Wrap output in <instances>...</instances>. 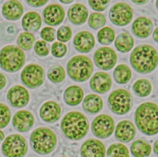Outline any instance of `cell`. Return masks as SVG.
Returning <instances> with one entry per match:
<instances>
[{
    "label": "cell",
    "mask_w": 158,
    "mask_h": 157,
    "mask_svg": "<svg viewBox=\"0 0 158 157\" xmlns=\"http://www.w3.org/2000/svg\"><path fill=\"white\" fill-rule=\"evenodd\" d=\"M135 121L139 130L148 136L158 134V106L152 102L141 104L136 109Z\"/></svg>",
    "instance_id": "cell-1"
},
{
    "label": "cell",
    "mask_w": 158,
    "mask_h": 157,
    "mask_svg": "<svg viewBox=\"0 0 158 157\" xmlns=\"http://www.w3.org/2000/svg\"><path fill=\"white\" fill-rule=\"evenodd\" d=\"M130 61L137 72L148 74L152 72L158 65V53L152 46L141 45L132 51Z\"/></svg>",
    "instance_id": "cell-2"
},
{
    "label": "cell",
    "mask_w": 158,
    "mask_h": 157,
    "mask_svg": "<svg viewBox=\"0 0 158 157\" xmlns=\"http://www.w3.org/2000/svg\"><path fill=\"white\" fill-rule=\"evenodd\" d=\"M60 127L67 138L72 140H80L88 134L89 122L83 113L79 111H71L62 118Z\"/></svg>",
    "instance_id": "cell-3"
},
{
    "label": "cell",
    "mask_w": 158,
    "mask_h": 157,
    "mask_svg": "<svg viewBox=\"0 0 158 157\" xmlns=\"http://www.w3.org/2000/svg\"><path fill=\"white\" fill-rule=\"evenodd\" d=\"M30 145L33 150L40 155L51 153L57 145V138L54 132L46 127L35 129L31 134Z\"/></svg>",
    "instance_id": "cell-4"
},
{
    "label": "cell",
    "mask_w": 158,
    "mask_h": 157,
    "mask_svg": "<svg viewBox=\"0 0 158 157\" xmlns=\"http://www.w3.org/2000/svg\"><path fill=\"white\" fill-rule=\"evenodd\" d=\"M93 70V62L85 56H75L69 60L67 65V71L69 77L78 82L87 80L91 75Z\"/></svg>",
    "instance_id": "cell-5"
},
{
    "label": "cell",
    "mask_w": 158,
    "mask_h": 157,
    "mask_svg": "<svg viewBox=\"0 0 158 157\" xmlns=\"http://www.w3.org/2000/svg\"><path fill=\"white\" fill-rule=\"evenodd\" d=\"M25 61L23 51L16 46H6L0 51V66L7 72H14L19 70Z\"/></svg>",
    "instance_id": "cell-6"
},
{
    "label": "cell",
    "mask_w": 158,
    "mask_h": 157,
    "mask_svg": "<svg viewBox=\"0 0 158 157\" xmlns=\"http://www.w3.org/2000/svg\"><path fill=\"white\" fill-rule=\"evenodd\" d=\"M108 104L110 109L114 114L118 115L125 114L131 108V95L126 90H115L109 95Z\"/></svg>",
    "instance_id": "cell-7"
},
{
    "label": "cell",
    "mask_w": 158,
    "mask_h": 157,
    "mask_svg": "<svg viewBox=\"0 0 158 157\" xmlns=\"http://www.w3.org/2000/svg\"><path fill=\"white\" fill-rule=\"evenodd\" d=\"M1 149L6 157H23L27 153L28 145L26 140L22 136L12 134L6 138Z\"/></svg>",
    "instance_id": "cell-8"
},
{
    "label": "cell",
    "mask_w": 158,
    "mask_h": 157,
    "mask_svg": "<svg viewBox=\"0 0 158 157\" xmlns=\"http://www.w3.org/2000/svg\"><path fill=\"white\" fill-rule=\"evenodd\" d=\"M44 77L43 69L40 66L35 64L27 65L21 74L22 82L30 88L40 87L43 83Z\"/></svg>",
    "instance_id": "cell-9"
},
{
    "label": "cell",
    "mask_w": 158,
    "mask_h": 157,
    "mask_svg": "<svg viewBox=\"0 0 158 157\" xmlns=\"http://www.w3.org/2000/svg\"><path fill=\"white\" fill-rule=\"evenodd\" d=\"M115 127L114 121L107 114H100L96 116L91 124V130L94 136L99 138L109 137Z\"/></svg>",
    "instance_id": "cell-10"
},
{
    "label": "cell",
    "mask_w": 158,
    "mask_h": 157,
    "mask_svg": "<svg viewBox=\"0 0 158 157\" xmlns=\"http://www.w3.org/2000/svg\"><path fill=\"white\" fill-rule=\"evenodd\" d=\"M109 16L110 20L114 25L125 26L132 20L133 11L128 4L124 2H118L111 7Z\"/></svg>",
    "instance_id": "cell-11"
},
{
    "label": "cell",
    "mask_w": 158,
    "mask_h": 157,
    "mask_svg": "<svg viewBox=\"0 0 158 157\" xmlns=\"http://www.w3.org/2000/svg\"><path fill=\"white\" fill-rule=\"evenodd\" d=\"M93 59L98 67L102 70H108L115 65L117 56L115 51L112 48L101 47L95 51Z\"/></svg>",
    "instance_id": "cell-12"
},
{
    "label": "cell",
    "mask_w": 158,
    "mask_h": 157,
    "mask_svg": "<svg viewBox=\"0 0 158 157\" xmlns=\"http://www.w3.org/2000/svg\"><path fill=\"white\" fill-rule=\"evenodd\" d=\"M80 154L82 157H105L106 148L100 140L89 138L82 144Z\"/></svg>",
    "instance_id": "cell-13"
},
{
    "label": "cell",
    "mask_w": 158,
    "mask_h": 157,
    "mask_svg": "<svg viewBox=\"0 0 158 157\" xmlns=\"http://www.w3.org/2000/svg\"><path fill=\"white\" fill-rule=\"evenodd\" d=\"M65 12L63 7L57 4H51L43 11L44 22L52 26L59 25L64 20Z\"/></svg>",
    "instance_id": "cell-14"
},
{
    "label": "cell",
    "mask_w": 158,
    "mask_h": 157,
    "mask_svg": "<svg viewBox=\"0 0 158 157\" xmlns=\"http://www.w3.org/2000/svg\"><path fill=\"white\" fill-rule=\"evenodd\" d=\"M136 132V128L131 121L123 120L120 121L116 126L115 137L118 141L127 143L134 138Z\"/></svg>",
    "instance_id": "cell-15"
},
{
    "label": "cell",
    "mask_w": 158,
    "mask_h": 157,
    "mask_svg": "<svg viewBox=\"0 0 158 157\" xmlns=\"http://www.w3.org/2000/svg\"><path fill=\"white\" fill-rule=\"evenodd\" d=\"M89 85L93 91L103 94L110 89L112 79L107 73L98 72L91 77Z\"/></svg>",
    "instance_id": "cell-16"
},
{
    "label": "cell",
    "mask_w": 158,
    "mask_h": 157,
    "mask_svg": "<svg viewBox=\"0 0 158 157\" xmlns=\"http://www.w3.org/2000/svg\"><path fill=\"white\" fill-rule=\"evenodd\" d=\"M7 98L11 105L15 108H22L27 104L29 101L28 91L23 87L15 85L9 89Z\"/></svg>",
    "instance_id": "cell-17"
},
{
    "label": "cell",
    "mask_w": 158,
    "mask_h": 157,
    "mask_svg": "<svg viewBox=\"0 0 158 157\" xmlns=\"http://www.w3.org/2000/svg\"><path fill=\"white\" fill-rule=\"evenodd\" d=\"M94 44V38L89 32H80L73 38L75 48L80 53H87L90 52L93 49Z\"/></svg>",
    "instance_id": "cell-18"
},
{
    "label": "cell",
    "mask_w": 158,
    "mask_h": 157,
    "mask_svg": "<svg viewBox=\"0 0 158 157\" xmlns=\"http://www.w3.org/2000/svg\"><path fill=\"white\" fill-rule=\"evenodd\" d=\"M14 127L19 132H27L31 129L34 124L33 114L28 111L22 110L17 112L13 117Z\"/></svg>",
    "instance_id": "cell-19"
},
{
    "label": "cell",
    "mask_w": 158,
    "mask_h": 157,
    "mask_svg": "<svg viewBox=\"0 0 158 157\" xmlns=\"http://www.w3.org/2000/svg\"><path fill=\"white\" fill-rule=\"evenodd\" d=\"M61 109L58 103L55 101H47L41 107L40 114L41 119L49 123L57 121L60 116Z\"/></svg>",
    "instance_id": "cell-20"
},
{
    "label": "cell",
    "mask_w": 158,
    "mask_h": 157,
    "mask_svg": "<svg viewBox=\"0 0 158 157\" xmlns=\"http://www.w3.org/2000/svg\"><path fill=\"white\" fill-rule=\"evenodd\" d=\"M153 30V24L150 19L145 17L137 18L133 23L132 31L139 38L149 36Z\"/></svg>",
    "instance_id": "cell-21"
},
{
    "label": "cell",
    "mask_w": 158,
    "mask_h": 157,
    "mask_svg": "<svg viewBox=\"0 0 158 157\" xmlns=\"http://www.w3.org/2000/svg\"><path fill=\"white\" fill-rule=\"evenodd\" d=\"M88 15L86 7L80 3L73 4L68 11V17L70 21L77 25L83 24L86 21Z\"/></svg>",
    "instance_id": "cell-22"
},
{
    "label": "cell",
    "mask_w": 158,
    "mask_h": 157,
    "mask_svg": "<svg viewBox=\"0 0 158 157\" xmlns=\"http://www.w3.org/2000/svg\"><path fill=\"white\" fill-rule=\"evenodd\" d=\"M23 12L22 4L17 1H9L5 2L2 7L3 16L7 20H16L19 19Z\"/></svg>",
    "instance_id": "cell-23"
},
{
    "label": "cell",
    "mask_w": 158,
    "mask_h": 157,
    "mask_svg": "<svg viewBox=\"0 0 158 157\" xmlns=\"http://www.w3.org/2000/svg\"><path fill=\"white\" fill-rule=\"evenodd\" d=\"M103 106L101 98L96 94L88 95L83 100V108L89 114H96L99 112Z\"/></svg>",
    "instance_id": "cell-24"
},
{
    "label": "cell",
    "mask_w": 158,
    "mask_h": 157,
    "mask_svg": "<svg viewBox=\"0 0 158 157\" xmlns=\"http://www.w3.org/2000/svg\"><path fill=\"white\" fill-rule=\"evenodd\" d=\"M83 97V92L81 88L73 85L69 87L64 94L65 102L70 106H76L80 104Z\"/></svg>",
    "instance_id": "cell-25"
},
{
    "label": "cell",
    "mask_w": 158,
    "mask_h": 157,
    "mask_svg": "<svg viewBox=\"0 0 158 157\" xmlns=\"http://www.w3.org/2000/svg\"><path fill=\"white\" fill-rule=\"evenodd\" d=\"M24 30L30 32L38 30L41 25V19L35 12H28L23 17L22 21Z\"/></svg>",
    "instance_id": "cell-26"
},
{
    "label": "cell",
    "mask_w": 158,
    "mask_h": 157,
    "mask_svg": "<svg viewBox=\"0 0 158 157\" xmlns=\"http://www.w3.org/2000/svg\"><path fill=\"white\" fill-rule=\"evenodd\" d=\"M130 150L135 157H148L151 154V146L147 142L138 139L132 143Z\"/></svg>",
    "instance_id": "cell-27"
},
{
    "label": "cell",
    "mask_w": 158,
    "mask_h": 157,
    "mask_svg": "<svg viewBox=\"0 0 158 157\" xmlns=\"http://www.w3.org/2000/svg\"><path fill=\"white\" fill-rule=\"evenodd\" d=\"M134 40L133 37L128 33L119 34L115 41V46L121 53H127L133 48Z\"/></svg>",
    "instance_id": "cell-28"
},
{
    "label": "cell",
    "mask_w": 158,
    "mask_h": 157,
    "mask_svg": "<svg viewBox=\"0 0 158 157\" xmlns=\"http://www.w3.org/2000/svg\"><path fill=\"white\" fill-rule=\"evenodd\" d=\"M115 81L119 84L127 83L131 77V72L128 66L125 64L117 66L113 74Z\"/></svg>",
    "instance_id": "cell-29"
},
{
    "label": "cell",
    "mask_w": 158,
    "mask_h": 157,
    "mask_svg": "<svg viewBox=\"0 0 158 157\" xmlns=\"http://www.w3.org/2000/svg\"><path fill=\"white\" fill-rule=\"evenodd\" d=\"M17 32V27L12 23L4 22L0 25V37L4 41H12L16 36Z\"/></svg>",
    "instance_id": "cell-30"
},
{
    "label": "cell",
    "mask_w": 158,
    "mask_h": 157,
    "mask_svg": "<svg viewBox=\"0 0 158 157\" xmlns=\"http://www.w3.org/2000/svg\"><path fill=\"white\" fill-rule=\"evenodd\" d=\"M152 90V86L149 81L146 79L141 78L136 80L133 85L134 93L139 97L148 96Z\"/></svg>",
    "instance_id": "cell-31"
},
{
    "label": "cell",
    "mask_w": 158,
    "mask_h": 157,
    "mask_svg": "<svg viewBox=\"0 0 158 157\" xmlns=\"http://www.w3.org/2000/svg\"><path fill=\"white\" fill-rule=\"evenodd\" d=\"M107 157H130L128 149L120 143L110 145L107 150Z\"/></svg>",
    "instance_id": "cell-32"
},
{
    "label": "cell",
    "mask_w": 158,
    "mask_h": 157,
    "mask_svg": "<svg viewBox=\"0 0 158 157\" xmlns=\"http://www.w3.org/2000/svg\"><path fill=\"white\" fill-rule=\"evenodd\" d=\"M98 40L101 45L110 44L115 38V32L111 28L106 27L101 28L98 33Z\"/></svg>",
    "instance_id": "cell-33"
},
{
    "label": "cell",
    "mask_w": 158,
    "mask_h": 157,
    "mask_svg": "<svg viewBox=\"0 0 158 157\" xmlns=\"http://www.w3.org/2000/svg\"><path fill=\"white\" fill-rule=\"evenodd\" d=\"M34 41V36L31 33L28 32L22 33L17 40L19 46L25 50L30 49L33 46Z\"/></svg>",
    "instance_id": "cell-34"
},
{
    "label": "cell",
    "mask_w": 158,
    "mask_h": 157,
    "mask_svg": "<svg viewBox=\"0 0 158 157\" xmlns=\"http://www.w3.org/2000/svg\"><path fill=\"white\" fill-rule=\"evenodd\" d=\"M48 78L54 83H59L65 77V72L62 66H55L51 68L48 73Z\"/></svg>",
    "instance_id": "cell-35"
},
{
    "label": "cell",
    "mask_w": 158,
    "mask_h": 157,
    "mask_svg": "<svg viewBox=\"0 0 158 157\" xmlns=\"http://www.w3.org/2000/svg\"><path fill=\"white\" fill-rule=\"evenodd\" d=\"M106 18L101 13L93 12L88 19V24L91 28L94 30L102 27L106 23Z\"/></svg>",
    "instance_id": "cell-36"
},
{
    "label": "cell",
    "mask_w": 158,
    "mask_h": 157,
    "mask_svg": "<svg viewBox=\"0 0 158 157\" xmlns=\"http://www.w3.org/2000/svg\"><path fill=\"white\" fill-rule=\"evenodd\" d=\"M10 120V111L9 108L0 103V129L5 127Z\"/></svg>",
    "instance_id": "cell-37"
},
{
    "label": "cell",
    "mask_w": 158,
    "mask_h": 157,
    "mask_svg": "<svg viewBox=\"0 0 158 157\" xmlns=\"http://www.w3.org/2000/svg\"><path fill=\"white\" fill-rule=\"evenodd\" d=\"M71 36L72 30L68 26H61L57 32V38L60 41L66 42L70 39Z\"/></svg>",
    "instance_id": "cell-38"
},
{
    "label": "cell",
    "mask_w": 158,
    "mask_h": 157,
    "mask_svg": "<svg viewBox=\"0 0 158 157\" xmlns=\"http://www.w3.org/2000/svg\"><path fill=\"white\" fill-rule=\"evenodd\" d=\"M67 46L65 44L60 42H55L51 48L52 54L54 57H62L67 53Z\"/></svg>",
    "instance_id": "cell-39"
},
{
    "label": "cell",
    "mask_w": 158,
    "mask_h": 157,
    "mask_svg": "<svg viewBox=\"0 0 158 157\" xmlns=\"http://www.w3.org/2000/svg\"><path fill=\"white\" fill-rule=\"evenodd\" d=\"M35 53L40 56H46L49 53L48 44L43 40H38L36 42L34 47Z\"/></svg>",
    "instance_id": "cell-40"
},
{
    "label": "cell",
    "mask_w": 158,
    "mask_h": 157,
    "mask_svg": "<svg viewBox=\"0 0 158 157\" xmlns=\"http://www.w3.org/2000/svg\"><path fill=\"white\" fill-rule=\"evenodd\" d=\"M56 30L54 28L49 27H44L41 31V37L48 42H51L55 39Z\"/></svg>",
    "instance_id": "cell-41"
},
{
    "label": "cell",
    "mask_w": 158,
    "mask_h": 157,
    "mask_svg": "<svg viewBox=\"0 0 158 157\" xmlns=\"http://www.w3.org/2000/svg\"><path fill=\"white\" fill-rule=\"evenodd\" d=\"M110 1H89V6L94 11H104L109 6Z\"/></svg>",
    "instance_id": "cell-42"
},
{
    "label": "cell",
    "mask_w": 158,
    "mask_h": 157,
    "mask_svg": "<svg viewBox=\"0 0 158 157\" xmlns=\"http://www.w3.org/2000/svg\"><path fill=\"white\" fill-rule=\"evenodd\" d=\"M48 1H27V2L33 7H40L44 5Z\"/></svg>",
    "instance_id": "cell-43"
},
{
    "label": "cell",
    "mask_w": 158,
    "mask_h": 157,
    "mask_svg": "<svg viewBox=\"0 0 158 157\" xmlns=\"http://www.w3.org/2000/svg\"><path fill=\"white\" fill-rule=\"evenodd\" d=\"M6 85V78L2 74L0 73V90L4 88Z\"/></svg>",
    "instance_id": "cell-44"
},
{
    "label": "cell",
    "mask_w": 158,
    "mask_h": 157,
    "mask_svg": "<svg viewBox=\"0 0 158 157\" xmlns=\"http://www.w3.org/2000/svg\"><path fill=\"white\" fill-rule=\"evenodd\" d=\"M153 150H154V154L157 157H158V139H157L154 143Z\"/></svg>",
    "instance_id": "cell-45"
},
{
    "label": "cell",
    "mask_w": 158,
    "mask_h": 157,
    "mask_svg": "<svg viewBox=\"0 0 158 157\" xmlns=\"http://www.w3.org/2000/svg\"><path fill=\"white\" fill-rule=\"evenodd\" d=\"M152 37L153 39L155 41H156L157 43H158V27H157L155 30L154 31L153 35H152Z\"/></svg>",
    "instance_id": "cell-46"
},
{
    "label": "cell",
    "mask_w": 158,
    "mask_h": 157,
    "mask_svg": "<svg viewBox=\"0 0 158 157\" xmlns=\"http://www.w3.org/2000/svg\"><path fill=\"white\" fill-rule=\"evenodd\" d=\"M133 2L138 4H143L148 2V1H133Z\"/></svg>",
    "instance_id": "cell-47"
},
{
    "label": "cell",
    "mask_w": 158,
    "mask_h": 157,
    "mask_svg": "<svg viewBox=\"0 0 158 157\" xmlns=\"http://www.w3.org/2000/svg\"><path fill=\"white\" fill-rule=\"evenodd\" d=\"M4 138V134L1 130H0V142L2 141Z\"/></svg>",
    "instance_id": "cell-48"
},
{
    "label": "cell",
    "mask_w": 158,
    "mask_h": 157,
    "mask_svg": "<svg viewBox=\"0 0 158 157\" xmlns=\"http://www.w3.org/2000/svg\"><path fill=\"white\" fill-rule=\"evenodd\" d=\"M60 2H64V3H65V4H69V3L72 2V1H60Z\"/></svg>",
    "instance_id": "cell-49"
},
{
    "label": "cell",
    "mask_w": 158,
    "mask_h": 157,
    "mask_svg": "<svg viewBox=\"0 0 158 157\" xmlns=\"http://www.w3.org/2000/svg\"><path fill=\"white\" fill-rule=\"evenodd\" d=\"M156 7H157V9H158V1H157L156 2Z\"/></svg>",
    "instance_id": "cell-50"
},
{
    "label": "cell",
    "mask_w": 158,
    "mask_h": 157,
    "mask_svg": "<svg viewBox=\"0 0 158 157\" xmlns=\"http://www.w3.org/2000/svg\"><path fill=\"white\" fill-rule=\"evenodd\" d=\"M61 157H67V156H61Z\"/></svg>",
    "instance_id": "cell-51"
}]
</instances>
